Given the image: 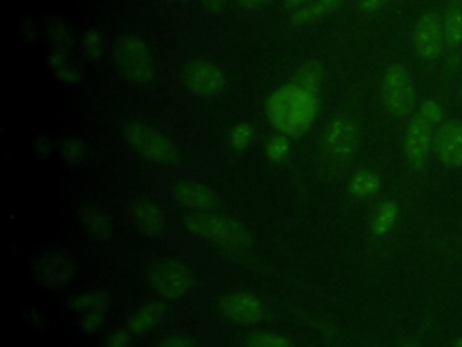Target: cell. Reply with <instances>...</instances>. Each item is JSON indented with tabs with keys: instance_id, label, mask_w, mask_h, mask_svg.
Wrapping results in <instances>:
<instances>
[{
	"instance_id": "6da1fadb",
	"label": "cell",
	"mask_w": 462,
	"mask_h": 347,
	"mask_svg": "<svg viewBox=\"0 0 462 347\" xmlns=\"http://www.w3.org/2000/svg\"><path fill=\"white\" fill-rule=\"evenodd\" d=\"M316 112L314 94L300 90L296 85H287L276 90L267 103V114L271 123L282 132H305L312 123Z\"/></svg>"
},
{
	"instance_id": "7a4b0ae2",
	"label": "cell",
	"mask_w": 462,
	"mask_h": 347,
	"mask_svg": "<svg viewBox=\"0 0 462 347\" xmlns=\"http://www.w3.org/2000/svg\"><path fill=\"white\" fill-rule=\"evenodd\" d=\"M182 222L189 233L208 239L227 249H244L253 242L249 230L242 222L226 215L195 211L184 215Z\"/></svg>"
},
{
	"instance_id": "3957f363",
	"label": "cell",
	"mask_w": 462,
	"mask_h": 347,
	"mask_svg": "<svg viewBox=\"0 0 462 347\" xmlns=\"http://www.w3.org/2000/svg\"><path fill=\"white\" fill-rule=\"evenodd\" d=\"M112 58L116 69L126 81L134 85H146L153 80L152 54L139 36L130 33L117 36Z\"/></svg>"
},
{
	"instance_id": "277c9868",
	"label": "cell",
	"mask_w": 462,
	"mask_h": 347,
	"mask_svg": "<svg viewBox=\"0 0 462 347\" xmlns=\"http://www.w3.org/2000/svg\"><path fill=\"white\" fill-rule=\"evenodd\" d=\"M31 275L43 289L58 291L72 282L76 275V260L61 248H49L32 258Z\"/></svg>"
},
{
	"instance_id": "5b68a950",
	"label": "cell",
	"mask_w": 462,
	"mask_h": 347,
	"mask_svg": "<svg viewBox=\"0 0 462 347\" xmlns=\"http://www.w3.org/2000/svg\"><path fill=\"white\" fill-rule=\"evenodd\" d=\"M381 99L386 110L397 117H406L417 105V94L408 70L393 63L381 80Z\"/></svg>"
},
{
	"instance_id": "8992f818",
	"label": "cell",
	"mask_w": 462,
	"mask_h": 347,
	"mask_svg": "<svg viewBox=\"0 0 462 347\" xmlns=\"http://www.w3.org/2000/svg\"><path fill=\"white\" fill-rule=\"evenodd\" d=\"M125 139L134 150H137L141 155H144L150 161L162 163V164H171L179 161V150L173 145V141L146 125H141V123L126 125Z\"/></svg>"
},
{
	"instance_id": "52a82bcc",
	"label": "cell",
	"mask_w": 462,
	"mask_h": 347,
	"mask_svg": "<svg viewBox=\"0 0 462 347\" xmlns=\"http://www.w3.org/2000/svg\"><path fill=\"white\" fill-rule=\"evenodd\" d=\"M148 278L153 289L168 300L184 296L193 286L191 269L173 258L155 260L148 269Z\"/></svg>"
},
{
	"instance_id": "ba28073f",
	"label": "cell",
	"mask_w": 462,
	"mask_h": 347,
	"mask_svg": "<svg viewBox=\"0 0 462 347\" xmlns=\"http://www.w3.org/2000/svg\"><path fill=\"white\" fill-rule=\"evenodd\" d=\"M433 125H430L419 114L411 116L404 134V154L411 168L420 170L426 164L428 155L433 148Z\"/></svg>"
},
{
	"instance_id": "9c48e42d",
	"label": "cell",
	"mask_w": 462,
	"mask_h": 347,
	"mask_svg": "<svg viewBox=\"0 0 462 347\" xmlns=\"http://www.w3.org/2000/svg\"><path fill=\"white\" fill-rule=\"evenodd\" d=\"M446 42L442 33V20L435 13H424L413 29V47L422 60H435L442 54Z\"/></svg>"
},
{
	"instance_id": "30bf717a",
	"label": "cell",
	"mask_w": 462,
	"mask_h": 347,
	"mask_svg": "<svg viewBox=\"0 0 462 347\" xmlns=\"http://www.w3.org/2000/svg\"><path fill=\"white\" fill-rule=\"evenodd\" d=\"M186 87L199 96H215L224 89L226 78L220 67L206 60H193L184 67Z\"/></svg>"
},
{
	"instance_id": "8fae6325",
	"label": "cell",
	"mask_w": 462,
	"mask_h": 347,
	"mask_svg": "<svg viewBox=\"0 0 462 347\" xmlns=\"http://www.w3.org/2000/svg\"><path fill=\"white\" fill-rule=\"evenodd\" d=\"M439 161L448 168H462V121L442 123L433 139Z\"/></svg>"
},
{
	"instance_id": "7c38bea8",
	"label": "cell",
	"mask_w": 462,
	"mask_h": 347,
	"mask_svg": "<svg viewBox=\"0 0 462 347\" xmlns=\"http://www.w3.org/2000/svg\"><path fill=\"white\" fill-rule=\"evenodd\" d=\"M220 309L227 318L242 324H258L265 318L263 304L247 293H233L226 296L220 302Z\"/></svg>"
},
{
	"instance_id": "4fadbf2b",
	"label": "cell",
	"mask_w": 462,
	"mask_h": 347,
	"mask_svg": "<svg viewBox=\"0 0 462 347\" xmlns=\"http://www.w3.org/2000/svg\"><path fill=\"white\" fill-rule=\"evenodd\" d=\"M357 141H359L357 128L348 119H341V117L334 119L332 123H328L325 130V143L328 150L341 159H346L356 152Z\"/></svg>"
},
{
	"instance_id": "5bb4252c",
	"label": "cell",
	"mask_w": 462,
	"mask_h": 347,
	"mask_svg": "<svg viewBox=\"0 0 462 347\" xmlns=\"http://www.w3.org/2000/svg\"><path fill=\"white\" fill-rule=\"evenodd\" d=\"M173 197L177 199L179 204L199 210V211L213 210L220 204V197L213 190H209L200 183H191V181L175 184Z\"/></svg>"
},
{
	"instance_id": "9a60e30c",
	"label": "cell",
	"mask_w": 462,
	"mask_h": 347,
	"mask_svg": "<svg viewBox=\"0 0 462 347\" xmlns=\"http://www.w3.org/2000/svg\"><path fill=\"white\" fill-rule=\"evenodd\" d=\"M47 67L54 74L56 80L67 85H79L83 81V67L78 58H74L67 51L49 49L47 52Z\"/></svg>"
},
{
	"instance_id": "2e32d148",
	"label": "cell",
	"mask_w": 462,
	"mask_h": 347,
	"mask_svg": "<svg viewBox=\"0 0 462 347\" xmlns=\"http://www.w3.org/2000/svg\"><path fill=\"white\" fill-rule=\"evenodd\" d=\"M78 217L85 228V231L96 239V240H108L114 233V224L108 217V213L94 204V202H85L79 206V211H78Z\"/></svg>"
},
{
	"instance_id": "e0dca14e",
	"label": "cell",
	"mask_w": 462,
	"mask_h": 347,
	"mask_svg": "<svg viewBox=\"0 0 462 347\" xmlns=\"http://www.w3.org/2000/svg\"><path fill=\"white\" fill-rule=\"evenodd\" d=\"M42 25H43V36L51 49L67 51V52H70L74 49L76 33L63 18L47 16Z\"/></svg>"
},
{
	"instance_id": "ac0fdd59",
	"label": "cell",
	"mask_w": 462,
	"mask_h": 347,
	"mask_svg": "<svg viewBox=\"0 0 462 347\" xmlns=\"http://www.w3.org/2000/svg\"><path fill=\"white\" fill-rule=\"evenodd\" d=\"M132 215L139 230L146 235H161L164 230L162 211L150 201H135L132 206Z\"/></svg>"
},
{
	"instance_id": "d6986e66",
	"label": "cell",
	"mask_w": 462,
	"mask_h": 347,
	"mask_svg": "<svg viewBox=\"0 0 462 347\" xmlns=\"http://www.w3.org/2000/svg\"><path fill=\"white\" fill-rule=\"evenodd\" d=\"M444 42L449 49H457L462 43V2L451 0L442 16Z\"/></svg>"
},
{
	"instance_id": "ffe728a7",
	"label": "cell",
	"mask_w": 462,
	"mask_h": 347,
	"mask_svg": "<svg viewBox=\"0 0 462 347\" xmlns=\"http://www.w3.org/2000/svg\"><path fill=\"white\" fill-rule=\"evenodd\" d=\"M166 314V305L161 302H150L148 305L141 307L128 322V331L134 334H143L155 327Z\"/></svg>"
},
{
	"instance_id": "44dd1931",
	"label": "cell",
	"mask_w": 462,
	"mask_h": 347,
	"mask_svg": "<svg viewBox=\"0 0 462 347\" xmlns=\"http://www.w3.org/2000/svg\"><path fill=\"white\" fill-rule=\"evenodd\" d=\"M112 300V293L106 289H97V291H90V293H81L78 296H72L70 300H67L65 307L74 311V313H90V311H105L108 307Z\"/></svg>"
},
{
	"instance_id": "7402d4cb",
	"label": "cell",
	"mask_w": 462,
	"mask_h": 347,
	"mask_svg": "<svg viewBox=\"0 0 462 347\" xmlns=\"http://www.w3.org/2000/svg\"><path fill=\"white\" fill-rule=\"evenodd\" d=\"M58 154L67 166H79L87 161L88 146L81 137L69 136L58 141Z\"/></svg>"
},
{
	"instance_id": "603a6c76",
	"label": "cell",
	"mask_w": 462,
	"mask_h": 347,
	"mask_svg": "<svg viewBox=\"0 0 462 347\" xmlns=\"http://www.w3.org/2000/svg\"><path fill=\"white\" fill-rule=\"evenodd\" d=\"M321 80H323V67L310 60V61H305L298 70H296V76H294V81L292 85H296L300 90L303 92H309V94H316V90L319 89L321 85Z\"/></svg>"
},
{
	"instance_id": "cb8c5ba5",
	"label": "cell",
	"mask_w": 462,
	"mask_h": 347,
	"mask_svg": "<svg viewBox=\"0 0 462 347\" xmlns=\"http://www.w3.org/2000/svg\"><path fill=\"white\" fill-rule=\"evenodd\" d=\"M343 0H318L314 4H309L298 11H294L291 14V23L294 25H305V23H310L321 16H325L327 13L334 11Z\"/></svg>"
},
{
	"instance_id": "d4e9b609",
	"label": "cell",
	"mask_w": 462,
	"mask_h": 347,
	"mask_svg": "<svg viewBox=\"0 0 462 347\" xmlns=\"http://www.w3.org/2000/svg\"><path fill=\"white\" fill-rule=\"evenodd\" d=\"M381 179L370 170H359L348 183V190L354 197H372L379 192Z\"/></svg>"
},
{
	"instance_id": "484cf974",
	"label": "cell",
	"mask_w": 462,
	"mask_h": 347,
	"mask_svg": "<svg viewBox=\"0 0 462 347\" xmlns=\"http://www.w3.org/2000/svg\"><path fill=\"white\" fill-rule=\"evenodd\" d=\"M397 215H399V208L393 201H384L374 213V219H372V231L375 235H386L395 220H397Z\"/></svg>"
},
{
	"instance_id": "4316f807",
	"label": "cell",
	"mask_w": 462,
	"mask_h": 347,
	"mask_svg": "<svg viewBox=\"0 0 462 347\" xmlns=\"http://www.w3.org/2000/svg\"><path fill=\"white\" fill-rule=\"evenodd\" d=\"M79 49H81L83 56L87 58V61H90V63L99 61V58L103 54V34L99 33L97 27L85 29V33L79 38Z\"/></svg>"
},
{
	"instance_id": "83f0119b",
	"label": "cell",
	"mask_w": 462,
	"mask_h": 347,
	"mask_svg": "<svg viewBox=\"0 0 462 347\" xmlns=\"http://www.w3.org/2000/svg\"><path fill=\"white\" fill-rule=\"evenodd\" d=\"M245 345L247 347H292V342L271 333H254L245 340Z\"/></svg>"
},
{
	"instance_id": "f1b7e54d",
	"label": "cell",
	"mask_w": 462,
	"mask_h": 347,
	"mask_svg": "<svg viewBox=\"0 0 462 347\" xmlns=\"http://www.w3.org/2000/svg\"><path fill=\"white\" fill-rule=\"evenodd\" d=\"M78 325H79V331L87 336L99 333L105 325V311L101 309V311H90V313L81 314Z\"/></svg>"
},
{
	"instance_id": "f546056e",
	"label": "cell",
	"mask_w": 462,
	"mask_h": 347,
	"mask_svg": "<svg viewBox=\"0 0 462 347\" xmlns=\"http://www.w3.org/2000/svg\"><path fill=\"white\" fill-rule=\"evenodd\" d=\"M253 134H254V128L249 125V123H238L231 134H229V143L235 150L242 152L247 148V145L251 143L253 139Z\"/></svg>"
},
{
	"instance_id": "4dcf8cb0",
	"label": "cell",
	"mask_w": 462,
	"mask_h": 347,
	"mask_svg": "<svg viewBox=\"0 0 462 347\" xmlns=\"http://www.w3.org/2000/svg\"><path fill=\"white\" fill-rule=\"evenodd\" d=\"M419 116H422L430 125H440L442 119H444V108L439 101L435 99H424L420 105H419V110H417Z\"/></svg>"
},
{
	"instance_id": "1f68e13d",
	"label": "cell",
	"mask_w": 462,
	"mask_h": 347,
	"mask_svg": "<svg viewBox=\"0 0 462 347\" xmlns=\"http://www.w3.org/2000/svg\"><path fill=\"white\" fill-rule=\"evenodd\" d=\"M265 154L271 161H282L289 154V139L285 136H274L267 141Z\"/></svg>"
},
{
	"instance_id": "d6a6232c",
	"label": "cell",
	"mask_w": 462,
	"mask_h": 347,
	"mask_svg": "<svg viewBox=\"0 0 462 347\" xmlns=\"http://www.w3.org/2000/svg\"><path fill=\"white\" fill-rule=\"evenodd\" d=\"M32 150L40 159H47L54 154V150H58V143L45 134H38L32 141Z\"/></svg>"
},
{
	"instance_id": "836d02e7",
	"label": "cell",
	"mask_w": 462,
	"mask_h": 347,
	"mask_svg": "<svg viewBox=\"0 0 462 347\" xmlns=\"http://www.w3.org/2000/svg\"><path fill=\"white\" fill-rule=\"evenodd\" d=\"M38 31H40V27H38L36 20H34L32 16L25 14V16L22 18L20 25H18V34H20V38H22L25 43H32V42L36 40V36H38Z\"/></svg>"
},
{
	"instance_id": "e575fe53",
	"label": "cell",
	"mask_w": 462,
	"mask_h": 347,
	"mask_svg": "<svg viewBox=\"0 0 462 347\" xmlns=\"http://www.w3.org/2000/svg\"><path fill=\"white\" fill-rule=\"evenodd\" d=\"M22 314L36 331H45L47 329V318H45V314L40 309L27 307V309H23Z\"/></svg>"
},
{
	"instance_id": "d590c367",
	"label": "cell",
	"mask_w": 462,
	"mask_h": 347,
	"mask_svg": "<svg viewBox=\"0 0 462 347\" xmlns=\"http://www.w3.org/2000/svg\"><path fill=\"white\" fill-rule=\"evenodd\" d=\"M130 331H125V329H117L114 333H110L105 340V347H128V342H130Z\"/></svg>"
},
{
	"instance_id": "8d00e7d4",
	"label": "cell",
	"mask_w": 462,
	"mask_h": 347,
	"mask_svg": "<svg viewBox=\"0 0 462 347\" xmlns=\"http://www.w3.org/2000/svg\"><path fill=\"white\" fill-rule=\"evenodd\" d=\"M159 347H193V342L184 336H173V338L164 340Z\"/></svg>"
},
{
	"instance_id": "74e56055",
	"label": "cell",
	"mask_w": 462,
	"mask_h": 347,
	"mask_svg": "<svg viewBox=\"0 0 462 347\" xmlns=\"http://www.w3.org/2000/svg\"><path fill=\"white\" fill-rule=\"evenodd\" d=\"M388 0H359V9L363 13H374L377 9H381Z\"/></svg>"
},
{
	"instance_id": "f35d334b",
	"label": "cell",
	"mask_w": 462,
	"mask_h": 347,
	"mask_svg": "<svg viewBox=\"0 0 462 347\" xmlns=\"http://www.w3.org/2000/svg\"><path fill=\"white\" fill-rule=\"evenodd\" d=\"M200 4L213 13H222L226 9L227 0H200Z\"/></svg>"
},
{
	"instance_id": "ab89813d",
	"label": "cell",
	"mask_w": 462,
	"mask_h": 347,
	"mask_svg": "<svg viewBox=\"0 0 462 347\" xmlns=\"http://www.w3.org/2000/svg\"><path fill=\"white\" fill-rule=\"evenodd\" d=\"M271 0H238V4L247 9V11H254V9H260L263 7L265 4H269Z\"/></svg>"
},
{
	"instance_id": "60d3db41",
	"label": "cell",
	"mask_w": 462,
	"mask_h": 347,
	"mask_svg": "<svg viewBox=\"0 0 462 347\" xmlns=\"http://www.w3.org/2000/svg\"><path fill=\"white\" fill-rule=\"evenodd\" d=\"M307 2H310V0H283V7L287 11H298V9L305 7Z\"/></svg>"
},
{
	"instance_id": "b9f144b4",
	"label": "cell",
	"mask_w": 462,
	"mask_h": 347,
	"mask_svg": "<svg viewBox=\"0 0 462 347\" xmlns=\"http://www.w3.org/2000/svg\"><path fill=\"white\" fill-rule=\"evenodd\" d=\"M460 65V54L455 52V54H449L448 56V67L453 69V67H458Z\"/></svg>"
},
{
	"instance_id": "7bdbcfd3",
	"label": "cell",
	"mask_w": 462,
	"mask_h": 347,
	"mask_svg": "<svg viewBox=\"0 0 462 347\" xmlns=\"http://www.w3.org/2000/svg\"><path fill=\"white\" fill-rule=\"evenodd\" d=\"M455 347H462V336H460V338L455 342Z\"/></svg>"
},
{
	"instance_id": "ee69618b",
	"label": "cell",
	"mask_w": 462,
	"mask_h": 347,
	"mask_svg": "<svg viewBox=\"0 0 462 347\" xmlns=\"http://www.w3.org/2000/svg\"><path fill=\"white\" fill-rule=\"evenodd\" d=\"M402 347H417V345H402Z\"/></svg>"
},
{
	"instance_id": "f6af8a7d",
	"label": "cell",
	"mask_w": 462,
	"mask_h": 347,
	"mask_svg": "<svg viewBox=\"0 0 462 347\" xmlns=\"http://www.w3.org/2000/svg\"><path fill=\"white\" fill-rule=\"evenodd\" d=\"M460 96H462V87H460Z\"/></svg>"
}]
</instances>
